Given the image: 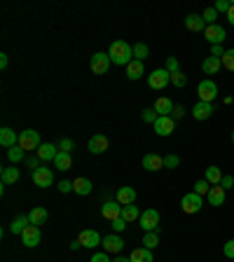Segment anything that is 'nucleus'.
Here are the masks:
<instances>
[{"label":"nucleus","instance_id":"1","mask_svg":"<svg viewBox=\"0 0 234 262\" xmlns=\"http://www.w3.org/2000/svg\"><path fill=\"white\" fill-rule=\"evenodd\" d=\"M110 61H113L115 66H124L127 68L131 61H134V47L129 45L127 40H115L110 45V52H108Z\"/></svg>","mask_w":234,"mask_h":262},{"label":"nucleus","instance_id":"2","mask_svg":"<svg viewBox=\"0 0 234 262\" xmlns=\"http://www.w3.org/2000/svg\"><path fill=\"white\" fill-rule=\"evenodd\" d=\"M42 145L40 141V134L35 131V129H26V131H21L19 134V148H24L26 152H38V148Z\"/></svg>","mask_w":234,"mask_h":262},{"label":"nucleus","instance_id":"3","mask_svg":"<svg viewBox=\"0 0 234 262\" xmlns=\"http://www.w3.org/2000/svg\"><path fill=\"white\" fill-rule=\"evenodd\" d=\"M143 232H160V211L157 209H147L140 213L138 218Z\"/></svg>","mask_w":234,"mask_h":262},{"label":"nucleus","instance_id":"4","mask_svg":"<svg viewBox=\"0 0 234 262\" xmlns=\"http://www.w3.org/2000/svg\"><path fill=\"white\" fill-rule=\"evenodd\" d=\"M201 206H204V197H199L197 192L183 195V199H181V209H183V213H187V215L199 213Z\"/></svg>","mask_w":234,"mask_h":262},{"label":"nucleus","instance_id":"5","mask_svg":"<svg viewBox=\"0 0 234 262\" xmlns=\"http://www.w3.org/2000/svg\"><path fill=\"white\" fill-rule=\"evenodd\" d=\"M197 94H199V101L213 103L218 99V84L213 80H201L199 87H197Z\"/></svg>","mask_w":234,"mask_h":262},{"label":"nucleus","instance_id":"6","mask_svg":"<svg viewBox=\"0 0 234 262\" xmlns=\"http://www.w3.org/2000/svg\"><path fill=\"white\" fill-rule=\"evenodd\" d=\"M147 84H150V89H164L167 84H171V73L167 68H157L147 75Z\"/></svg>","mask_w":234,"mask_h":262},{"label":"nucleus","instance_id":"7","mask_svg":"<svg viewBox=\"0 0 234 262\" xmlns=\"http://www.w3.org/2000/svg\"><path fill=\"white\" fill-rule=\"evenodd\" d=\"M92 73L94 75H106L108 70H110V66H113V61H110V56H108L106 52H96L92 56Z\"/></svg>","mask_w":234,"mask_h":262},{"label":"nucleus","instance_id":"8","mask_svg":"<svg viewBox=\"0 0 234 262\" xmlns=\"http://www.w3.org/2000/svg\"><path fill=\"white\" fill-rule=\"evenodd\" d=\"M33 183L38 185V188H52L54 185V173H52V168H47V166H40V168H35L33 173Z\"/></svg>","mask_w":234,"mask_h":262},{"label":"nucleus","instance_id":"9","mask_svg":"<svg viewBox=\"0 0 234 262\" xmlns=\"http://www.w3.org/2000/svg\"><path fill=\"white\" fill-rule=\"evenodd\" d=\"M87 148L92 155H103V152L110 148V141H108V136H103V134H94L92 138H89Z\"/></svg>","mask_w":234,"mask_h":262},{"label":"nucleus","instance_id":"10","mask_svg":"<svg viewBox=\"0 0 234 262\" xmlns=\"http://www.w3.org/2000/svg\"><path fill=\"white\" fill-rule=\"evenodd\" d=\"M77 241L82 243V248H96V246H101V234L96 232V229H82L80 236H77Z\"/></svg>","mask_w":234,"mask_h":262},{"label":"nucleus","instance_id":"11","mask_svg":"<svg viewBox=\"0 0 234 262\" xmlns=\"http://www.w3.org/2000/svg\"><path fill=\"white\" fill-rule=\"evenodd\" d=\"M42 234H40V227H35V225H28L24 229V234H21V243L26 246V248H35L38 243H40Z\"/></svg>","mask_w":234,"mask_h":262},{"label":"nucleus","instance_id":"12","mask_svg":"<svg viewBox=\"0 0 234 262\" xmlns=\"http://www.w3.org/2000/svg\"><path fill=\"white\" fill-rule=\"evenodd\" d=\"M101 246H103L106 253H122L124 250V239L120 234H108V236H103Z\"/></svg>","mask_w":234,"mask_h":262},{"label":"nucleus","instance_id":"13","mask_svg":"<svg viewBox=\"0 0 234 262\" xmlns=\"http://www.w3.org/2000/svg\"><path fill=\"white\" fill-rule=\"evenodd\" d=\"M204 38H206L211 45H222V42H225V38H227V33H225V28H222V26L213 24V26H206V31H204Z\"/></svg>","mask_w":234,"mask_h":262},{"label":"nucleus","instance_id":"14","mask_svg":"<svg viewBox=\"0 0 234 262\" xmlns=\"http://www.w3.org/2000/svg\"><path fill=\"white\" fill-rule=\"evenodd\" d=\"M122 206L120 202H106L103 206H101V215L106 218L108 222H113V220H117V218H122Z\"/></svg>","mask_w":234,"mask_h":262},{"label":"nucleus","instance_id":"15","mask_svg":"<svg viewBox=\"0 0 234 262\" xmlns=\"http://www.w3.org/2000/svg\"><path fill=\"white\" fill-rule=\"evenodd\" d=\"M152 127H154V134H157V136H164V138H167V136L174 134L176 122L171 120V117H160V120L154 122Z\"/></svg>","mask_w":234,"mask_h":262},{"label":"nucleus","instance_id":"16","mask_svg":"<svg viewBox=\"0 0 234 262\" xmlns=\"http://www.w3.org/2000/svg\"><path fill=\"white\" fill-rule=\"evenodd\" d=\"M0 145L3 148H14V145H19V134L14 131V129H10V127H3L0 129Z\"/></svg>","mask_w":234,"mask_h":262},{"label":"nucleus","instance_id":"17","mask_svg":"<svg viewBox=\"0 0 234 262\" xmlns=\"http://www.w3.org/2000/svg\"><path fill=\"white\" fill-rule=\"evenodd\" d=\"M206 199H208V204H211V206H222V204H225V199H227V190H222L220 185H211Z\"/></svg>","mask_w":234,"mask_h":262},{"label":"nucleus","instance_id":"18","mask_svg":"<svg viewBox=\"0 0 234 262\" xmlns=\"http://www.w3.org/2000/svg\"><path fill=\"white\" fill-rule=\"evenodd\" d=\"M140 164H143V168H145V171H162V168H164V157H160V155H154V152H147L145 157H143V161H140Z\"/></svg>","mask_w":234,"mask_h":262},{"label":"nucleus","instance_id":"19","mask_svg":"<svg viewBox=\"0 0 234 262\" xmlns=\"http://www.w3.org/2000/svg\"><path fill=\"white\" fill-rule=\"evenodd\" d=\"M213 115V103H204V101H197L194 103V108H192V117L197 122H201V120H208Z\"/></svg>","mask_w":234,"mask_h":262},{"label":"nucleus","instance_id":"20","mask_svg":"<svg viewBox=\"0 0 234 262\" xmlns=\"http://www.w3.org/2000/svg\"><path fill=\"white\" fill-rule=\"evenodd\" d=\"M185 28L187 31H192V33H204V31H206V21L201 19V14H187Z\"/></svg>","mask_w":234,"mask_h":262},{"label":"nucleus","instance_id":"21","mask_svg":"<svg viewBox=\"0 0 234 262\" xmlns=\"http://www.w3.org/2000/svg\"><path fill=\"white\" fill-rule=\"evenodd\" d=\"M115 202H120L122 206H131V204L136 202V190L134 188H120L117 192H115Z\"/></svg>","mask_w":234,"mask_h":262},{"label":"nucleus","instance_id":"22","mask_svg":"<svg viewBox=\"0 0 234 262\" xmlns=\"http://www.w3.org/2000/svg\"><path fill=\"white\" fill-rule=\"evenodd\" d=\"M154 110H157V115H160V117H171V113H174V101H171V99H167V96H162V99H157V101H154Z\"/></svg>","mask_w":234,"mask_h":262},{"label":"nucleus","instance_id":"23","mask_svg":"<svg viewBox=\"0 0 234 262\" xmlns=\"http://www.w3.org/2000/svg\"><path fill=\"white\" fill-rule=\"evenodd\" d=\"M35 155L40 157L42 161L56 159V155H59V145H52V143H42L40 148H38V152H35Z\"/></svg>","mask_w":234,"mask_h":262},{"label":"nucleus","instance_id":"24","mask_svg":"<svg viewBox=\"0 0 234 262\" xmlns=\"http://www.w3.org/2000/svg\"><path fill=\"white\" fill-rule=\"evenodd\" d=\"M92 181L89 178H85V176H80V178H75L73 181V192L75 195H80V197H87L89 192H92Z\"/></svg>","mask_w":234,"mask_h":262},{"label":"nucleus","instance_id":"25","mask_svg":"<svg viewBox=\"0 0 234 262\" xmlns=\"http://www.w3.org/2000/svg\"><path fill=\"white\" fill-rule=\"evenodd\" d=\"M220 68H222V61H220V59H215V56H206V59L201 61V70H204L206 75L220 73Z\"/></svg>","mask_w":234,"mask_h":262},{"label":"nucleus","instance_id":"26","mask_svg":"<svg viewBox=\"0 0 234 262\" xmlns=\"http://www.w3.org/2000/svg\"><path fill=\"white\" fill-rule=\"evenodd\" d=\"M143 75H145V66H143V61L134 59L127 66V77H129V80H140Z\"/></svg>","mask_w":234,"mask_h":262},{"label":"nucleus","instance_id":"27","mask_svg":"<svg viewBox=\"0 0 234 262\" xmlns=\"http://www.w3.org/2000/svg\"><path fill=\"white\" fill-rule=\"evenodd\" d=\"M47 218H49V213H47V209H42V206H35L31 213H28V220H31V225H45Z\"/></svg>","mask_w":234,"mask_h":262},{"label":"nucleus","instance_id":"28","mask_svg":"<svg viewBox=\"0 0 234 262\" xmlns=\"http://www.w3.org/2000/svg\"><path fill=\"white\" fill-rule=\"evenodd\" d=\"M131 262H152V250L145 248V246H140V248H134L131 250V255H129Z\"/></svg>","mask_w":234,"mask_h":262},{"label":"nucleus","instance_id":"29","mask_svg":"<svg viewBox=\"0 0 234 262\" xmlns=\"http://www.w3.org/2000/svg\"><path fill=\"white\" fill-rule=\"evenodd\" d=\"M19 178H21V171L17 168V164L3 168V185H12V183H17Z\"/></svg>","mask_w":234,"mask_h":262},{"label":"nucleus","instance_id":"30","mask_svg":"<svg viewBox=\"0 0 234 262\" xmlns=\"http://www.w3.org/2000/svg\"><path fill=\"white\" fill-rule=\"evenodd\" d=\"M54 166L59 168V171H68V168L73 166V157H70V152H59L56 159H54Z\"/></svg>","mask_w":234,"mask_h":262},{"label":"nucleus","instance_id":"31","mask_svg":"<svg viewBox=\"0 0 234 262\" xmlns=\"http://www.w3.org/2000/svg\"><path fill=\"white\" fill-rule=\"evenodd\" d=\"M31 225V220H28V215H19V218H14V222L10 225V232L12 234H24V229Z\"/></svg>","mask_w":234,"mask_h":262},{"label":"nucleus","instance_id":"32","mask_svg":"<svg viewBox=\"0 0 234 262\" xmlns=\"http://www.w3.org/2000/svg\"><path fill=\"white\" fill-rule=\"evenodd\" d=\"M204 178H206L211 185H220V183H222V171L218 166H213V164H211V166L206 168V176H204Z\"/></svg>","mask_w":234,"mask_h":262},{"label":"nucleus","instance_id":"33","mask_svg":"<svg viewBox=\"0 0 234 262\" xmlns=\"http://www.w3.org/2000/svg\"><path fill=\"white\" fill-rule=\"evenodd\" d=\"M7 159L12 161V164H19L21 159H26V150L19 148V145H14V148L7 150Z\"/></svg>","mask_w":234,"mask_h":262},{"label":"nucleus","instance_id":"34","mask_svg":"<svg viewBox=\"0 0 234 262\" xmlns=\"http://www.w3.org/2000/svg\"><path fill=\"white\" fill-rule=\"evenodd\" d=\"M122 218H124L127 222H136L140 218L138 206H134V204H131V206H124V209H122Z\"/></svg>","mask_w":234,"mask_h":262},{"label":"nucleus","instance_id":"35","mask_svg":"<svg viewBox=\"0 0 234 262\" xmlns=\"http://www.w3.org/2000/svg\"><path fill=\"white\" fill-rule=\"evenodd\" d=\"M157 243H160V232H145V236H143V246L145 248H157Z\"/></svg>","mask_w":234,"mask_h":262},{"label":"nucleus","instance_id":"36","mask_svg":"<svg viewBox=\"0 0 234 262\" xmlns=\"http://www.w3.org/2000/svg\"><path fill=\"white\" fill-rule=\"evenodd\" d=\"M140 120L145 122V124H154V122L160 120V115H157V110H154V108H145V110L140 113Z\"/></svg>","mask_w":234,"mask_h":262},{"label":"nucleus","instance_id":"37","mask_svg":"<svg viewBox=\"0 0 234 262\" xmlns=\"http://www.w3.org/2000/svg\"><path fill=\"white\" fill-rule=\"evenodd\" d=\"M147 54H150V49H147L145 42H138V45H134V59L145 61V59H147Z\"/></svg>","mask_w":234,"mask_h":262},{"label":"nucleus","instance_id":"38","mask_svg":"<svg viewBox=\"0 0 234 262\" xmlns=\"http://www.w3.org/2000/svg\"><path fill=\"white\" fill-rule=\"evenodd\" d=\"M171 84L178 89H183L187 84V75L183 73V70H178V73H171Z\"/></svg>","mask_w":234,"mask_h":262},{"label":"nucleus","instance_id":"39","mask_svg":"<svg viewBox=\"0 0 234 262\" xmlns=\"http://www.w3.org/2000/svg\"><path fill=\"white\" fill-rule=\"evenodd\" d=\"M208 190H211V183H208L206 178H201V181L194 183V192H197L199 197H206V195H208Z\"/></svg>","mask_w":234,"mask_h":262},{"label":"nucleus","instance_id":"40","mask_svg":"<svg viewBox=\"0 0 234 262\" xmlns=\"http://www.w3.org/2000/svg\"><path fill=\"white\" fill-rule=\"evenodd\" d=\"M222 68L225 70H229V73H234V49H227L225 52V56H222Z\"/></svg>","mask_w":234,"mask_h":262},{"label":"nucleus","instance_id":"41","mask_svg":"<svg viewBox=\"0 0 234 262\" xmlns=\"http://www.w3.org/2000/svg\"><path fill=\"white\" fill-rule=\"evenodd\" d=\"M201 19L206 21V26H213L215 19H218V12H215L213 7H208V10H204V14H201Z\"/></svg>","mask_w":234,"mask_h":262},{"label":"nucleus","instance_id":"42","mask_svg":"<svg viewBox=\"0 0 234 262\" xmlns=\"http://www.w3.org/2000/svg\"><path fill=\"white\" fill-rule=\"evenodd\" d=\"M229 7H232V3H229V0H215L213 10H215L218 14H227V12H229Z\"/></svg>","mask_w":234,"mask_h":262},{"label":"nucleus","instance_id":"43","mask_svg":"<svg viewBox=\"0 0 234 262\" xmlns=\"http://www.w3.org/2000/svg\"><path fill=\"white\" fill-rule=\"evenodd\" d=\"M75 150V141L70 138H61L59 141V152H73Z\"/></svg>","mask_w":234,"mask_h":262},{"label":"nucleus","instance_id":"44","mask_svg":"<svg viewBox=\"0 0 234 262\" xmlns=\"http://www.w3.org/2000/svg\"><path fill=\"white\" fill-rule=\"evenodd\" d=\"M164 68H167L169 73H178V70H181V63H178V59H176V56H169L167 63H164Z\"/></svg>","mask_w":234,"mask_h":262},{"label":"nucleus","instance_id":"45","mask_svg":"<svg viewBox=\"0 0 234 262\" xmlns=\"http://www.w3.org/2000/svg\"><path fill=\"white\" fill-rule=\"evenodd\" d=\"M181 164V157L178 155H167L164 157V168H176Z\"/></svg>","mask_w":234,"mask_h":262},{"label":"nucleus","instance_id":"46","mask_svg":"<svg viewBox=\"0 0 234 262\" xmlns=\"http://www.w3.org/2000/svg\"><path fill=\"white\" fill-rule=\"evenodd\" d=\"M40 157H38V155H31V157H26V166L28 168H31V173H33V171H35V168H40Z\"/></svg>","mask_w":234,"mask_h":262},{"label":"nucleus","instance_id":"47","mask_svg":"<svg viewBox=\"0 0 234 262\" xmlns=\"http://www.w3.org/2000/svg\"><path fill=\"white\" fill-rule=\"evenodd\" d=\"M222 253H225V257H229V260H234V239H229L225 246H222Z\"/></svg>","mask_w":234,"mask_h":262},{"label":"nucleus","instance_id":"48","mask_svg":"<svg viewBox=\"0 0 234 262\" xmlns=\"http://www.w3.org/2000/svg\"><path fill=\"white\" fill-rule=\"evenodd\" d=\"M110 225H113V229H115V232H124L129 222L124 220V218H117V220H113V222H110Z\"/></svg>","mask_w":234,"mask_h":262},{"label":"nucleus","instance_id":"49","mask_svg":"<svg viewBox=\"0 0 234 262\" xmlns=\"http://www.w3.org/2000/svg\"><path fill=\"white\" fill-rule=\"evenodd\" d=\"M89 262H113V260H110V253H106V250H103V253H94Z\"/></svg>","mask_w":234,"mask_h":262},{"label":"nucleus","instance_id":"50","mask_svg":"<svg viewBox=\"0 0 234 262\" xmlns=\"http://www.w3.org/2000/svg\"><path fill=\"white\" fill-rule=\"evenodd\" d=\"M225 52H227V49H222V45H211V56H215V59H222Z\"/></svg>","mask_w":234,"mask_h":262},{"label":"nucleus","instance_id":"51","mask_svg":"<svg viewBox=\"0 0 234 262\" xmlns=\"http://www.w3.org/2000/svg\"><path fill=\"white\" fill-rule=\"evenodd\" d=\"M183 115H185V106H176L174 113H171V120L178 122V120H183Z\"/></svg>","mask_w":234,"mask_h":262},{"label":"nucleus","instance_id":"52","mask_svg":"<svg viewBox=\"0 0 234 262\" xmlns=\"http://www.w3.org/2000/svg\"><path fill=\"white\" fill-rule=\"evenodd\" d=\"M220 188H222V190H229V188H234V178H232V176H222V183H220Z\"/></svg>","mask_w":234,"mask_h":262},{"label":"nucleus","instance_id":"53","mask_svg":"<svg viewBox=\"0 0 234 262\" xmlns=\"http://www.w3.org/2000/svg\"><path fill=\"white\" fill-rule=\"evenodd\" d=\"M70 190H73V183H70V181H61V183H59V192H63V195H68Z\"/></svg>","mask_w":234,"mask_h":262},{"label":"nucleus","instance_id":"54","mask_svg":"<svg viewBox=\"0 0 234 262\" xmlns=\"http://www.w3.org/2000/svg\"><path fill=\"white\" fill-rule=\"evenodd\" d=\"M7 63H10V59H7V54H0V68H3V70L7 68Z\"/></svg>","mask_w":234,"mask_h":262},{"label":"nucleus","instance_id":"55","mask_svg":"<svg viewBox=\"0 0 234 262\" xmlns=\"http://www.w3.org/2000/svg\"><path fill=\"white\" fill-rule=\"evenodd\" d=\"M227 21L234 26V3H232V7H229V12H227Z\"/></svg>","mask_w":234,"mask_h":262},{"label":"nucleus","instance_id":"56","mask_svg":"<svg viewBox=\"0 0 234 262\" xmlns=\"http://www.w3.org/2000/svg\"><path fill=\"white\" fill-rule=\"evenodd\" d=\"M77 248H82V243L80 241H70V250H77Z\"/></svg>","mask_w":234,"mask_h":262},{"label":"nucleus","instance_id":"57","mask_svg":"<svg viewBox=\"0 0 234 262\" xmlns=\"http://www.w3.org/2000/svg\"><path fill=\"white\" fill-rule=\"evenodd\" d=\"M113 262H131V260H129V257H122V255H120V257H115Z\"/></svg>","mask_w":234,"mask_h":262},{"label":"nucleus","instance_id":"58","mask_svg":"<svg viewBox=\"0 0 234 262\" xmlns=\"http://www.w3.org/2000/svg\"><path fill=\"white\" fill-rule=\"evenodd\" d=\"M232 143H234V131H232Z\"/></svg>","mask_w":234,"mask_h":262}]
</instances>
